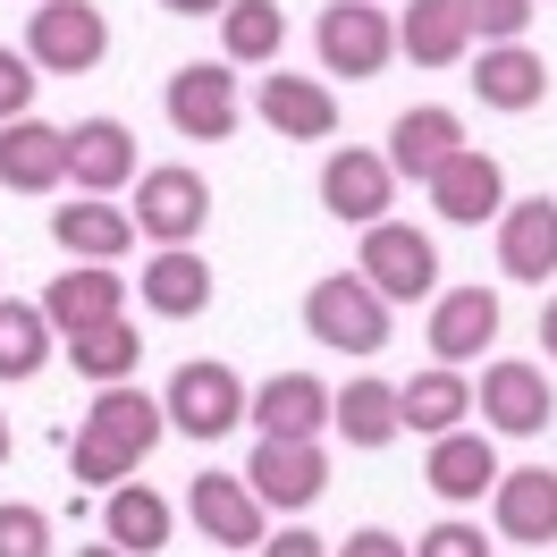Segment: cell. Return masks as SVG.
<instances>
[{
  "mask_svg": "<svg viewBox=\"0 0 557 557\" xmlns=\"http://www.w3.org/2000/svg\"><path fill=\"white\" fill-rule=\"evenodd\" d=\"M51 355H60V330L42 321V305H9L0 296V381H35Z\"/></svg>",
  "mask_w": 557,
  "mask_h": 557,
  "instance_id": "obj_33",
  "label": "cell"
},
{
  "mask_svg": "<svg viewBox=\"0 0 557 557\" xmlns=\"http://www.w3.org/2000/svg\"><path fill=\"white\" fill-rule=\"evenodd\" d=\"M237 119H245V102H237V69L228 60H186L170 76V127L186 144H228Z\"/></svg>",
  "mask_w": 557,
  "mask_h": 557,
  "instance_id": "obj_6",
  "label": "cell"
},
{
  "mask_svg": "<svg viewBox=\"0 0 557 557\" xmlns=\"http://www.w3.org/2000/svg\"><path fill=\"white\" fill-rule=\"evenodd\" d=\"M102 51H110V17L94 0H42L26 17V60L42 76H85L102 69Z\"/></svg>",
  "mask_w": 557,
  "mask_h": 557,
  "instance_id": "obj_2",
  "label": "cell"
},
{
  "mask_svg": "<svg viewBox=\"0 0 557 557\" xmlns=\"http://www.w3.org/2000/svg\"><path fill=\"white\" fill-rule=\"evenodd\" d=\"M414 557H490V541H482V523H431V532H422L414 541Z\"/></svg>",
  "mask_w": 557,
  "mask_h": 557,
  "instance_id": "obj_37",
  "label": "cell"
},
{
  "mask_svg": "<svg viewBox=\"0 0 557 557\" xmlns=\"http://www.w3.org/2000/svg\"><path fill=\"white\" fill-rule=\"evenodd\" d=\"M60 355H69L85 381H102V388H110V381H127V372L144 363V338H136V321L119 313V321H94V330L60 338Z\"/></svg>",
  "mask_w": 557,
  "mask_h": 557,
  "instance_id": "obj_32",
  "label": "cell"
},
{
  "mask_svg": "<svg viewBox=\"0 0 557 557\" xmlns=\"http://www.w3.org/2000/svg\"><path fill=\"white\" fill-rule=\"evenodd\" d=\"M211 220V186L203 170H186V161H170V170H144L136 186V237L152 245H195Z\"/></svg>",
  "mask_w": 557,
  "mask_h": 557,
  "instance_id": "obj_8",
  "label": "cell"
},
{
  "mask_svg": "<svg viewBox=\"0 0 557 557\" xmlns=\"http://www.w3.org/2000/svg\"><path fill=\"white\" fill-rule=\"evenodd\" d=\"M144 313H161V321H195L211 305V262L195 253V245H161L152 262H144Z\"/></svg>",
  "mask_w": 557,
  "mask_h": 557,
  "instance_id": "obj_25",
  "label": "cell"
},
{
  "mask_svg": "<svg viewBox=\"0 0 557 557\" xmlns=\"http://www.w3.org/2000/svg\"><path fill=\"white\" fill-rule=\"evenodd\" d=\"M69 177V127H42L35 110L0 127V186L9 195H51Z\"/></svg>",
  "mask_w": 557,
  "mask_h": 557,
  "instance_id": "obj_19",
  "label": "cell"
},
{
  "mask_svg": "<svg viewBox=\"0 0 557 557\" xmlns=\"http://www.w3.org/2000/svg\"><path fill=\"white\" fill-rule=\"evenodd\" d=\"M262 557H330V541H313V532H278V541H262Z\"/></svg>",
  "mask_w": 557,
  "mask_h": 557,
  "instance_id": "obj_40",
  "label": "cell"
},
{
  "mask_svg": "<svg viewBox=\"0 0 557 557\" xmlns=\"http://www.w3.org/2000/svg\"><path fill=\"white\" fill-rule=\"evenodd\" d=\"M330 397L338 388L313 381V372H271L245 397V422H262V440H321L330 431Z\"/></svg>",
  "mask_w": 557,
  "mask_h": 557,
  "instance_id": "obj_14",
  "label": "cell"
},
{
  "mask_svg": "<svg viewBox=\"0 0 557 557\" xmlns=\"http://www.w3.org/2000/svg\"><path fill=\"white\" fill-rule=\"evenodd\" d=\"M161 9H170V17H220L228 0H161Z\"/></svg>",
  "mask_w": 557,
  "mask_h": 557,
  "instance_id": "obj_41",
  "label": "cell"
},
{
  "mask_svg": "<svg viewBox=\"0 0 557 557\" xmlns=\"http://www.w3.org/2000/svg\"><path fill=\"white\" fill-rule=\"evenodd\" d=\"M69 177H76V195H119L136 177V136L119 119H76L69 127Z\"/></svg>",
  "mask_w": 557,
  "mask_h": 557,
  "instance_id": "obj_23",
  "label": "cell"
},
{
  "mask_svg": "<svg viewBox=\"0 0 557 557\" xmlns=\"http://www.w3.org/2000/svg\"><path fill=\"white\" fill-rule=\"evenodd\" d=\"M161 431H170V414H161V397H144L136 381H110L94 388V406H85V440H102L127 473H136L144 456L161 448Z\"/></svg>",
  "mask_w": 557,
  "mask_h": 557,
  "instance_id": "obj_9",
  "label": "cell"
},
{
  "mask_svg": "<svg viewBox=\"0 0 557 557\" xmlns=\"http://www.w3.org/2000/svg\"><path fill=\"white\" fill-rule=\"evenodd\" d=\"M0 557H51V516L26 507V498H9L0 507Z\"/></svg>",
  "mask_w": 557,
  "mask_h": 557,
  "instance_id": "obj_35",
  "label": "cell"
},
{
  "mask_svg": "<svg viewBox=\"0 0 557 557\" xmlns=\"http://www.w3.org/2000/svg\"><path fill=\"white\" fill-rule=\"evenodd\" d=\"M102 532H110L127 557H152V549H170L177 507H170L152 482H119V490H110V507H102Z\"/></svg>",
  "mask_w": 557,
  "mask_h": 557,
  "instance_id": "obj_28",
  "label": "cell"
},
{
  "mask_svg": "<svg viewBox=\"0 0 557 557\" xmlns=\"http://www.w3.org/2000/svg\"><path fill=\"white\" fill-rule=\"evenodd\" d=\"M473 414H482V431H498V440H541L549 431V372L541 363H516V355H498L482 372V388H473Z\"/></svg>",
  "mask_w": 557,
  "mask_h": 557,
  "instance_id": "obj_7",
  "label": "cell"
},
{
  "mask_svg": "<svg viewBox=\"0 0 557 557\" xmlns=\"http://www.w3.org/2000/svg\"><path fill=\"white\" fill-rule=\"evenodd\" d=\"M541 347H549V363H557V296L541 305Z\"/></svg>",
  "mask_w": 557,
  "mask_h": 557,
  "instance_id": "obj_42",
  "label": "cell"
},
{
  "mask_svg": "<svg viewBox=\"0 0 557 557\" xmlns=\"http://www.w3.org/2000/svg\"><path fill=\"white\" fill-rule=\"evenodd\" d=\"M119 313H127V278H119V262H69V271L42 287V321H51L60 338L94 330V321H119Z\"/></svg>",
  "mask_w": 557,
  "mask_h": 557,
  "instance_id": "obj_12",
  "label": "cell"
},
{
  "mask_svg": "<svg viewBox=\"0 0 557 557\" xmlns=\"http://www.w3.org/2000/svg\"><path fill=\"white\" fill-rule=\"evenodd\" d=\"M51 245H60L69 262H119V253L136 245V211H119L110 195H85V203L51 211Z\"/></svg>",
  "mask_w": 557,
  "mask_h": 557,
  "instance_id": "obj_24",
  "label": "cell"
},
{
  "mask_svg": "<svg viewBox=\"0 0 557 557\" xmlns=\"http://www.w3.org/2000/svg\"><path fill=\"white\" fill-rule=\"evenodd\" d=\"M35 85H42V69L26 60V51H9V42H0V127H9V119H26Z\"/></svg>",
  "mask_w": 557,
  "mask_h": 557,
  "instance_id": "obj_36",
  "label": "cell"
},
{
  "mask_svg": "<svg viewBox=\"0 0 557 557\" xmlns=\"http://www.w3.org/2000/svg\"><path fill=\"white\" fill-rule=\"evenodd\" d=\"M220 51H228V69H278L287 9H278V0H228V9H220Z\"/></svg>",
  "mask_w": 557,
  "mask_h": 557,
  "instance_id": "obj_30",
  "label": "cell"
},
{
  "mask_svg": "<svg viewBox=\"0 0 557 557\" xmlns=\"http://www.w3.org/2000/svg\"><path fill=\"white\" fill-rule=\"evenodd\" d=\"M305 330H313V347L381 355L388 347V296L363 271H355V278L330 271V278H313V296H305Z\"/></svg>",
  "mask_w": 557,
  "mask_h": 557,
  "instance_id": "obj_1",
  "label": "cell"
},
{
  "mask_svg": "<svg viewBox=\"0 0 557 557\" xmlns=\"http://www.w3.org/2000/svg\"><path fill=\"white\" fill-rule=\"evenodd\" d=\"M490 523L523 541V549H549L557 541V473L549 465H516V473H498L490 490Z\"/></svg>",
  "mask_w": 557,
  "mask_h": 557,
  "instance_id": "obj_17",
  "label": "cell"
},
{
  "mask_svg": "<svg viewBox=\"0 0 557 557\" xmlns=\"http://www.w3.org/2000/svg\"><path fill=\"white\" fill-rule=\"evenodd\" d=\"M330 431H338L347 448H388V440L406 431L397 388H388V381H347L338 397H330Z\"/></svg>",
  "mask_w": 557,
  "mask_h": 557,
  "instance_id": "obj_31",
  "label": "cell"
},
{
  "mask_svg": "<svg viewBox=\"0 0 557 557\" xmlns=\"http://www.w3.org/2000/svg\"><path fill=\"white\" fill-rule=\"evenodd\" d=\"M397 414H406V431H422V440L465 431V414H473V381H465L456 363H431V372H414V381L397 388Z\"/></svg>",
  "mask_w": 557,
  "mask_h": 557,
  "instance_id": "obj_27",
  "label": "cell"
},
{
  "mask_svg": "<svg viewBox=\"0 0 557 557\" xmlns=\"http://www.w3.org/2000/svg\"><path fill=\"white\" fill-rule=\"evenodd\" d=\"M498 321H507L498 313V287H448V296L431 305V355L465 372L482 347H498Z\"/></svg>",
  "mask_w": 557,
  "mask_h": 557,
  "instance_id": "obj_21",
  "label": "cell"
},
{
  "mask_svg": "<svg viewBox=\"0 0 557 557\" xmlns=\"http://www.w3.org/2000/svg\"><path fill=\"white\" fill-rule=\"evenodd\" d=\"M186 516H195V532H203L211 549H262V498H253V482L245 473H195L186 482Z\"/></svg>",
  "mask_w": 557,
  "mask_h": 557,
  "instance_id": "obj_10",
  "label": "cell"
},
{
  "mask_svg": "<svg viewBox=\"0 0 557 557\" xmlns=\"http://www.w3.org/2000/svg\"><path fill=\"white\" fill-rule=\"evenodd\" d=\"M262 119H271V136H287V144H321L330 127H338V94H330L321 76L271 69L262 76Z\"/></svg>",
  "mask_w": 557,
  "mask_h": 557,
  "instance_id": "obj_22",
  "label": "cell"
},
{
  "mask_svg": "<svg viewBox=\"0 0 557 557\" xmlns=\"http://www.w3.org/2000/svg\"><path fill=\"white\" fill-rule=\"evenodd\" d=\"M69 473H76V482H102V490H119V482H127V465H119V456H110L102 440H85V431L69 440Z\"/></svg>",
  "mask_w": 557,
  "mask_h": 557,
  "instance_id": "obj_38",
  "label": "cell"
},
{
  "mask_svg": "<svg viewBox=\"0 0 557 557\" xmlns=\"http://www.w3.org/2000/svg\"><path fill=\"white\" fill-rule=\"evenodd\" d=\"M0 465H9V414H0Z\"/></svg>",
  "mask_w": 557,
  "mask_h": 557,
  "instance_id": "obj_44",
  "label": "cell"
},
{
  "mask_svg": "<svg viewBox=\"0 0 557 557\" xmlns=\"http://www.w3.org/2000/svg\"><path fill=\"white\" fill-rule=\"evenodd\" d=\"M338 557H414V549H406L397 532H381V523H363V532H347V549H338Z\"/></svg>",
  "mask_w": 557,
  "mask_h": 557,
  "instance_id": "obj_39",
  "label": "cell"
},
{
  "mask_svg": "<svg viewBox=\"0 0 557 557\" xmlns=\"http://www.w3.org/2000/svg\"><path fill=\"white\" fill-rule=\"evenodd\" d=\"M245 482H253L262 507H313L330 490V456H321V440H253Z\"/></svg>",
  "mask_w": 557,
  "mask_h": 557,
  "instance_id": "obj_13",
  "label": "cell"
},
{
  "mask_svg": "<svg viewBox=\"0 0 557 557\" xmlns=\"http://www.w3.org/2000/svg\"><path fill=\"white\" fill-rule=\"evenodd\" d=\"M397 51H406L414 69H456V60L473 51V26H465L456 0H414V9L397 17Z\"/></svg>",
  "mask_w": 557,
  "mask_h": 557,
  "instance_id": "obj_29",
  "label": "cell"
},
{
  "mask_svg": "<svg viewBox=\"0 0 557 557\" xmlns=\"http://www.w3.org/2000/svg\"><path fill=\"white\" fill-rule=\"evenodd\" d=\"M313 51L330 76H381L388 60H397V26H388V9H372V0H338V9H321L313 26Z\"/></svg>",
  "mask_w": 557,
  "mask_h": 557,
  "instance_id": "obj_4",
  "label": "cell"
},
{
  "mask_svg": "<svg viewBox=\"0 0 557 557\" xmlns=\"http://www.w3.org/2000/svg\"><path fill=\"white\" fill-rule=\"evenodd\" d=\"M473 94H482V110H532L549 94V60H541L532 42H482Z\"/></svg>",
  "mask_w": 557,
  "mask_h": 557,
  "instance_id": "obj_26",
  "label": "cell"
},
{
  "mask_svg": "<svg viewBox=\"0 0 557 557\" xmlns=\"http://www.w3.org/2000/svg\"><path fill=\"white\" fill-rule=\"evenodd\" d=\"M431 211H440V220H456V228H482V220H498V211H507V170L490 161L482 144H465L448 170L431 177Z\"/></svg>",
  "mask_w": 557,
  "mask_h": 557,
  "instance_id": "obj_16",
  "label": "cell"
},
{
  "mask_svg": "<svg viewBox=\"0 0 557 557\" xmlns=\"http://www.w3.org/2000/svg\"><path fill=\"white\" fill-rule=\"evenodd\" d=\"M422 482L440 490L448 507H482L490 490H498V448H490V431H473V422H465V431H440Z\"/></svg>",
  "mask_w": 557,
  "mask_h": 557,
  "instance_id": "obj_18",
  "label": "cell"
},
{
  "mask_svg": "<svg viewBox=\"0 0 557 557\" xmlns=\"http://www.w3.org/2000/svg\"><path fill=\"white\" fill-rule=\"evenodd\" d=\"M456 9L482 42H523V26L541 17V0H456Z\"/></svg>",
  "mask_w": 557,
  "mask_h": 557,
  "instance_id": "obj_34",
  "label": "cell"
},
{
  "mask_svg": "<svg viewBox=\"0 0 557 557\" xmlns=\"http://www.w3.org/2000/svg\"><path fill=\"white\" fill-rule=\"evenodd\" d=\"M498 271L523 287H549L557 278V203L549 195H523L498 211Z\"/></svg>",
  "mask_w": 557,
  "mask_h": 557,
  "instance_id": "obj_15",
  "label": "cell"
},
{
  "mask_svg": "<svg viewBox=\"0 0 557 557\" xmlns=\"http://www.w3.org/2000/svg\"><path fill=\"white\" fill-rule=\"evenodd\" d=\"M161 414H170V431H186V440H220V431L245 422V381L228 363H177L170 388H161Z\"/></svg>",
  "mask_w": 557,
  "mask_h": 557,
  "instance_id": "obj_5",
  "label": "cell"
},
{
  "mask_svg": "<svg viewBox=\"0 0 557 557\" xmlns=\"http://www.w3.org/2000/svg\"><path fill=\"white\" fill-rule=\"evenodd\" d=\"M355 271L372 278L388 305H414V296L440 287V245L422 237L414 220H372V228H363V253H355Z\"/></svg>",
  "mask_w": 557,
  "mask_h": 557,
  "instance_id": "obj_3",
  "label": "cell"
},
{
  "mask_svg": "<svg viewBox=\"0 0 557 557\" xmlns=\"http://www.w3.org/2000/svg\"><path fill=\"white\" fill-rule=\"evenodd\" d=\"M388 195H397V170H388V152L338 144V152L321 161V211H330V220H355V228H372V220H388Z\"/></svg>",
  "mask_w": 557,
  "mask_h": 557,
  "instance_id": "obj_11",
  "label": "cell"
},
{
  "mask_svg": "<svg viewBox=\"0 0 557 557\" xmlns=\"http://www.w3.org/2000/svg\"><path fill=\"white\" fill-rule=\"evenodd\" d=\"M76 557H127V549H119V541H110V549H76Z\"/></svg>",
  "mask_w": 557,
  "mask_h": 557,
  "instance_id": "obj_43",
  "label": "cell"
},
{
  "mask_svg": "<svg viewBox=\"0 0 557 557\" xmlns=\"http://www.w3.org/2000/svg\"><path fill=\"white\" fill-rule=\"evenodd\" d=\"M456 152H465V119H456V110H440V102L406 110V119L388 127V170L414 177V186H431V177L448 170Z\"/></svg>",
  "mask_w": 557,
  "mask_h": 557,
  "instance_id": "obj_20",
  "label": "cell"
}]
</instances>
